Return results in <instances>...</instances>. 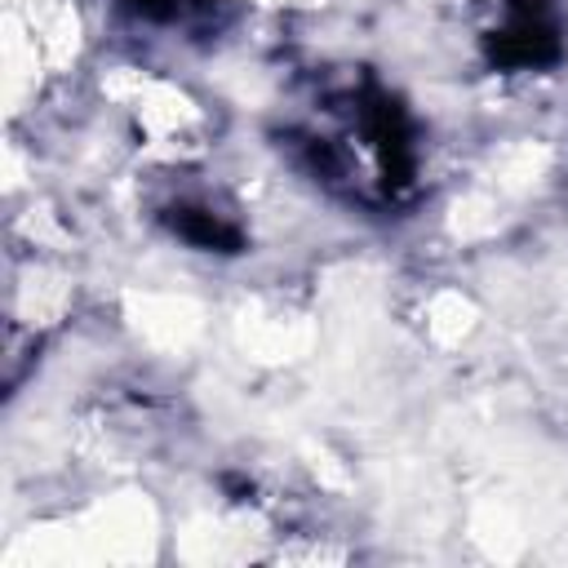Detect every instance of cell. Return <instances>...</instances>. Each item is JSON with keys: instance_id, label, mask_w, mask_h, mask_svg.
<instances>
[{"instance_id": "cell-1", "label": "cell", "mask_w": 568, "mask_h": 568, "mask_svg": "<svg viewBox=\"0 0 568 568\" xmlns=\"http://www.w3.org/2000/svg\"><path fill=\"white\" fill-rule=\"evenodd\" d=\"M484 58L497 71H541L564 53V27L555 0H493L479 27Z\"/></svg>"}, {"instance_id": "cell-2", "label": "cell", "mask_w": 568, "mask_h": 568, "mask_svg": "<svg viewBox=\"0 0 568 568\" xmlns=\"http://www.w3.org/2000/svg\"><path fill=\"white\" fill-rule=\"evenodd\" d=\"M160 217H164V226H169L182 244H191V248H204V253H240V248H244V231H240L226 213H217V209H209V204H186V200H178V204H169Z\"/></svg>"}, {"instance_id": "cell-3", "label": "cell", "mask_w": 568, "mask_h": 568, "mask_svg": "<svg viewBox=\"0 0 568 568\" xmlns=\"http://www.w3.org/2000/svg\"><path fill=\"white\" fill-rule=\"evenodd\" d=\"M129 13H138L142 22H164V27H178V22H191L195 13L209 9V0H124Z\"/></svg>"}]
</instances>
